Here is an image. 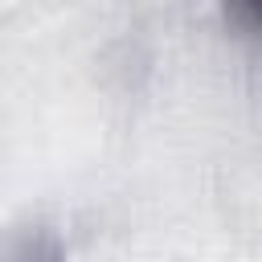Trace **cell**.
Masks as SVG:
<instances>
[{
	"label": "cell",
	"instance_id": "6da1fadb",
	"mask_svg": "<svg viewBox=\"0 0 262 262\" xmlns=\"http://www.w3.org/2000/svg\"><path fill=\"white\" fill-rule=\"evenodd\" d=\"M0 262H66V250L49 229H16L0 237Z\"/></svg>",
	"mask_w": 262,
	"mask_h": 262
},
{
	"label": "cell",
	"instance_id": "7a4b0ae2",
	"mask_svg": "<svg viewBox=\"0 0 262 262\" xmlns=\"http://www.w3.org/2000/svg\"><path fill=\"white\" fill-rule=\"evenodd\" d=\"M229 4H233L246 20H254V25L262 29V0H229Z\"/></svg>",
	"mask_w": 262,
	"mask_h": 262
}]
</instances>
